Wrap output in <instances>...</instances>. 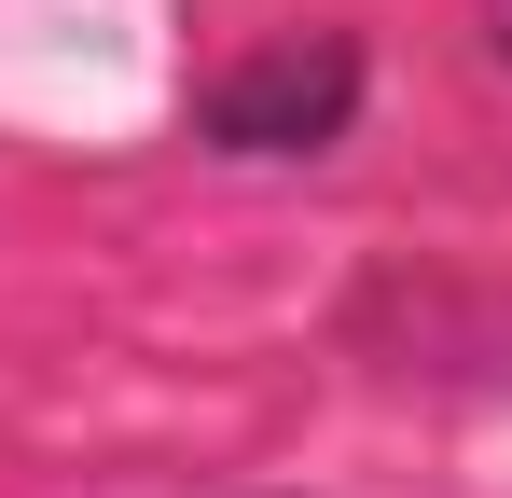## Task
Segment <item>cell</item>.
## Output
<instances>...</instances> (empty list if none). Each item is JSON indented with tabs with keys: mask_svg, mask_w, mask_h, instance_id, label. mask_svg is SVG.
<instances>
[{
	"mask_svg": "<svg viewBox=\"0 0 512 498\" xmlns=\"http://www.w3.org/2000/svg\"><path fill=\"white\" fill-rule=\"evenodd\" d=\"M360 97H374L360 28H277V42H250L194 83V139L222 166H319L360 125Z\"/></svg>",
	"mask_w": 512,
	"mask_h": 498,
	"instance_id": "cell-1",
	"label": "cell"
},
{
	"mask_svg": "<svg viewBox=\"0 0 512 498\" xmlns=\"http://www.w3.org/2000/svg\"><path fill=\"white\" fill-rule=\"evenodd\" d=\"M485 56H499V70H512V0H485Z\"/></svg>",
	"mask_w": 512,
	"mask_h": 498,
	"instance_id": "cell-2",
	"label": "cell"
}]
</instances>
